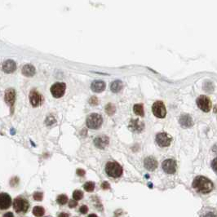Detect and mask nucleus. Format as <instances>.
Returning a JSON list of instances; mask_svg holds the SVG:
<instances>
[{
    "label": "nucleus",
    "mask_w": 217,
    "mask_h": 217,
    "mask_svg": "<svg viewBox=\"0 0 217 217\" xmlns=\"http://www.w3.org/2000/svg\"><path fill=\"white\" fill-rule=\"evenodd\" d=\"M193 188L199 193H208L213 189V183L206 177L199 176L193 180Z\"/></svg>",
    "instance_id": "obj_1"
},
{
    "label": "nucleus",
    "mask_w": 217,
    "mask_h": 217,
    "mask_svg": "<svg viewBox=\"0 0 217 217\" xmlns=\"http://www.w3.org/2000/svg\"><path fill=\"white\" fill-rule=\"evenodd\" d=\"M105 172L109 176L118 178L123 174V167L116 162H110L106 164Z\"/></svg>",
    "instance_id": "obj_2"
},
{
    "label": "nucleus",
    "mask_w": 217,
    "mask_h": 217,
    "mask_svg": "<svg viewBox=\"0 0 217 217\" xmlns=\"http://www.w3.org/2000/svg\"><path fill=\"white\" fill-rule=\"evenodd\" d=\"M103 118L98 113H91L87 118V126L91 129H98L100 127Z\"/></svg>",
    "instance_id": "obj_3"
},
{
    "label": "nucleus",
    "mask_w": 217,
    "mask_h": 217,
    "mask_svg": "<svg viewBox=\"0 0 217 217\" xmlns=\"http://www.w3.org/2000/svg\"><path fill=\"white\" fill-rule=\"evenodd\" d=\"M153 113L157 118H163L166 117V110L165 105L162 101H156L152 107Z\"/></svg>",
    "instance_id": "obj_4"
},
{
    "label": "nucleus",
    "mask_w": 217,
    "mask_h": 217,
    "mask_svg": "<svg viewBox=\"0 0 217 217\" xmlns=\"http://www.w3.org/2000/svg\"><path fill=\"white\" fill-rule=\"evenodd\" d=\"M197 105L198 107L203 112H209L212 109V101L206 96H200L197 99Z\"/></svg>",
    "instance_id": "obj_5"
},
{
    "label": "nucleus",
    "mask_w": 217,
    "mask_h": 217,
    "mask_svg": "<svg viewBox=\"0 0 217 217\" xmlns=\"http://www.w3.org/2000/svg\"><path fill=\"white\" fill-rule=\"evenodd\" d=\"M172 138L166 132L158 133L156 136V142L160 147H167L171 145Z\"/></svg>",
    "instance_id": "obj_6"
},
{
    "label": "nucleus",
    "mask_w": 217,
    "mask_h": 217,
    "mask_svg": "<svg viewBox=\"0 0 217 217\" xmlns=\"http://www.w3.org/2000/svg\"><path fill=\"white\" fill-rule=\"evenodd\" d=\"M66 85L64 83H56L51 87V92L55 98H61L65 92Z\"/></svg>",
    "instance_id": "obj_7"
},
{
    "label": "nucleus",
    "mask_w": 217,
    "mask_h": 217,
    "mask_svg": "<svg viewBox=\"0 0 217 217\" xmlns=\"http://www.w3.org/2000/svg\"><path fill=\"white\" fill-rule=\"evenodd\" d=\"M13 207L17 213L26 212L29 209V203L26 200L21 199V198H17L14 200Z\"/></svg>",
    "instance_id": "obj_8"
},
{
    "label": "nucleus",
    "mask_w": 217,
    "mask_h": 217,
    "mask_svg": "<svg viewBox=\"0 0 217 217\" xmlns=\"http://www.w3.org/2000/svg\"><path fill=\"white\" fill-rule=\"evenodd\" d=\"M176 163L174 159H166L165 161L163 162L162 167L163 169V171L167 174H174L176 172Z\"/></svg>",
    "instance_id": "obj_9"
},
{
    "label": "nucleus",
    "mask_w": 217,
    "mask_h": 217,
    "mask_svg": "<svg viewBox=\"0 0 217 217\" xmlns=\"http://www.w3.org/2000/svg\"><path fill=\"white\" fill-rule=\"evenodd\" d=\"M144 123L141 122L139 119H132L130 121V123H129V128L130 130L136 133H140L143 131L144 129Z\"/></svg>",
    "instance_id": "obj_10"
},
{
    "label": "nucleus",
    "mask_w": 217,
    "mask_h": 217,
    "mask_svg": "<svg viewBox=\"0 0 217 217\" xmlns=\"http://www.w3.org/2000/svg\"><path fill=\"white\" fill-rule=\"evenodd\" d=\"M30 104L34 107H38L42 104L43 102V98L40 96V94L37 92L36 91H32L30 94Z\"/></svg>",
    "instance_id": "obj_11"
},
{
    "label": "nucleus",
    "mask_w": 217,
    "mask_h": 217,
    "mask_svg": "<svg viewBox=\"0 0 217 217\" xmlns=\"http://www.w3.org/2000/svg\"><path fill=\"white\" fill-rule=\"evenodd\" d=\"M12 205V199L7 193H0V209H8Z\"/></svg>",
    "instance_id": "obj_12"
},
{
    "label": "nucleus",
    "mask_w": 217,
    "mask_h": 217,
    "mask_svg": "<svg viewBox=\"0 0 217 217\" xmlns=\"http://www.w3.org/2000/svg\"><path fill=\"white\" fill-rule=\"evenodd\" d=\"M94 144L99 149H105L109 145V138L106 136H100L95 138L94 140Z\"/></svg>",
    "instance_id": "obj_13"
},
{
    "label": "nucleus",
    "mask_w": 217,
    "mask_h": 217,
    "mask_svg": "<svg viewBox=\"0 0 217 217\" xmlns=\"http://www.w3.org/2000/svg\"><path fill=\"white\" fill-rule=\"evenodd\" d=\"M144 165H145V167L147 169L148 171L152 172V171H154L157 168L158 162L153 157H148V158H145V161H144Z\"/></svg>",
    "instance_id": "obj_14"
},
{
    "label": "nucleus",
    "mask_w": 217,
    "mask_h": 217,
    "mask_svg": "<svg viewBox=\"0 0 217 217\" xmlns=\"http://www.w3.org/2000/svg\"><path fill=\"white\" fill-rule=\"evenodd\" d=\"M2 68H3V72L7 73V74H11V73H13L16 70V64L13 61L8 60V61L3 62Z\"/></svg>",
    "instance_id": "obj_15"
},
{
    "label": "nucleus",
    "mask_w": 217,
    "mask_h": 217,
    "mask_svg": "<svg viewBox=\"0 0 217 217\" xmlns=\"http://www.w3.org/2000/svg\"><path fill=\"white\" fill-rule=\"evenodd\" d=\"M16 100V91L13 89H8L5 92V101L10 106H12Z\"/></svg>",
    "instance_id": "obj_16"
},
{
    "label": "nucleus",
    "mask_w": 217,
    "mask_h": 217,
    "mask_svg": "<svg viewBox=\"0 0 217 217\" xmlns=\"http://www.w3.org/2000/svg\"><path fill=\"white\" fill-rule=\"evenodd\" d=\"M179 122H180V125L183 127H185V128L190 127L193 125V119L189 114H183V115L180 116Z\"/></svg>",
    "instance_id": "obj_17"
},
{
    "label": "nucleus",
    "mask_w": 217,
    "mask_h": 217,
    "mask_svg": "<svg viewBox=\"0 0 217 217\" xmlns=\"http://www.w3.org/2000/svg\"><path fill=\"white\" fill-rule=\"evenodd\" d=\"M91 90L94 92H101L105 89V83L103 81H94L91 85Z\"/></svg>",
    "instance_id": "obj_18"
},
{
    "label": "nucleus",
    "mask_w": 217,
    "mask_h": 217,
    "mask_svg": "<svg viewBox=\"0 0 217 217\" xmlns=\"http://www.w3.org/2000/svg\"><path fill=\"white\" fill-rule=\"evenodd\" d=\"M22 74L26 77H32L35 74V68L31 64H25L22 68Z\"/></svg>",
    "instance_id": "obj_19"
},
{
    "label": "nucleus",
    "mask_w": 217,
    "mask_h": 217,
    "mask_svg": "<svg viewBox=\"0 0 217 217\" xmlns=\"http://www.w3.org/2000/svg\"><path fill=\"white\" fill-rule=\"evenodd\" d=\"M122 88H123V83H122L120 80L114 81V82L111 83V85H110L111 91H112L113 92H114V93L119 92V91L122 90Z\"/></svg>",
    "instance_id": "obj_20"
},
{
    "label": "nucleus",
    "mask_w": 217,
    "mask_h": 217,
    "mask_svg": "<svg viewBox=\"0 0 217 217\" xmlns=\"http://www.w3.org/2000/svg\"><path fill=\"white\" fill-rule=\"evenodd\" d=\"M133 111L134 113L136 114V115H139V116H141L143 117L144 116V107H143V105L142 104H136V105H134V107H133Z\"/></svg>",
    "instance_id": "obj_21"
},
{
    "label": "nucleus",
    "mask_w": 217,
    "mask_h": 217,
    "mask_svg": "<svg viewBox=\"0 0 217 217\" xmlns=\"http://www.w3.org/2000/svg\"><path fill=\"white\" fill-rule=\"evenodd\" d=\"M33 213L36 216H43L45 213V210L42 206H35L33 209Z\"/></svg>",
    "instance_id": "obj_22"
},
{
    "label": "nucleus",
    "mask_w": 217,
    "mask_h": 217,
    "mask_svg": "<svg viewBox=\"0 0 217 217\" xmlns=\"http://www.w3.org/2000/svg\"><path fill=\"white\" fill-rule=\"evenodd\" d=\"M83 188H84V189L87 192H92L94 190V189H95V183L91 182V181H88V182L84 184Z\"/></svg>",
    "instance_id": "obj_23"
},
{
    "label": "nucleus",
    "mask_w": 217,
    "mask_h": 217,
    "mask_svg": "<svg viewBox=\"0 0 217 217\" xmlns=\"http://www.w3.org/2000/svg\"><path fill=\"white\" fill-rule=\"evenodd\" d=\"M115 106L113 105V104H108L105 106V111L109 115H113L114 113H115Z\"/></svg>",
    "instance_id": "obj_24"
},
{
    "label": "nucleus",
    "mask_w": 217,
    "mask_h": 217,
    "mask_svg": "<svg viewBox=\"0 0 217 217\" xmlns=\"http://www.w3.org/2000/svg\"><path fill=\"white\" fill-rule=\"evenodd\" d=\"M56 201H57L58 204H60V205H64L68 202V197L66 195H64V194H61V195L58 196Z\"/></svg>",
    "instance_id": "obj_25"
},
{
    "label": "nucleus",
    "mask_w": 217,
    "mask_h": 217,
    "mask_svg": "<svg viewBox=\"0 0 217 217\" xmlns=\"http://www.w3.org/2000/svg\"><path fill=\"white\" fill-rule=\"evenodd\" d=\"M83 193L81 190H75L74 192V194H73V199H75V200H81L83 199Z\"/></svg>",
    "instance_id": "obj_26"
},
{
    "label": "nucleus",
    "mask_w": 217,
    "mask_h": 217,
    "mask_svg": "<svg viewBox=\"0 0 217 217\" xmlns=\"http://www.w3.org/2000/svg\"><path fill=\"white\" fill-rule=\"evenodd\" d=\"M34 199L36 201H42L43 199V193L41 192H36L34 194Z\"/></svg>",
    "instance_id": "obj_27"
},
{
    "label": "nucleus",
    "mask_w": 217,
    "mask_h": 217,
    "mask_svg": "<svg viewBox=\"0 0 217 217\" xmlns=\"http://www.w3.org/2000/svg\"><path fill=\"white\" fill-rule=\"evenodd\" d=\"M90 104L91 105H98V103H99V101H98V99H97V97H92L90 99Z\"/></svg>",
    "instance_id": "obj_28"
},
{
    "label": "nucleus",
    "mask_w": 217,
    "mask_h": 217,
    "mask_svg": "<svg viewBox=\"0 0 217 217\" xmlns=\"http://www.w3.org/2000/svg\"><path fill=\"white\" fill-rule=\"evenodd\" d=\"M77 205H78V202H77V200H75V199L71 200L69 202V206H70V208H74V207L77 206Z\"/></svg>",
    "instance_id": "obj_29"
},
{
    "label": "nucleus",
    "mask_w": 217,
    "mask_h": 217,
    "mask_svg": "<svg viewBox=\"0 0 217 217\" xmlns=\"http://www.w3.org/2000/svg\"><path fill=\"white\" fill-rule=\"evenodd\" d=\"M212 169L214 170V172H215L217 173V158H215L214 160L212 161Z\"/></svg>",
    "instance_id": "obj_30"
},
{
    "label": "nucleus",
    "mask_w": 217,
    "mask_h": 217,
    "mask_svg": "<svg viewBox=\"0 0 217 217\" xmlns=\"http://www.w3.org/2000/svg\"><path fill=\"white\" fill-rule=\"evenodd\" d=\"M79 211H80V212L82 214H86L87 212H88V207L87 206H85V205H83V206H81Z\"/></svg>",
    "instance_id": "obj_31"
},
{
    "label": "nucleus",
    "mask_w": 217,
    "mask_h": 217,
    "mask_svg": "<svg viewBox=\"0 0 217 217\" xmlns=\"http://www.w3.org/2000/svg\"><path fill=\"white\" fill-rule=\"evenodd\" d=\"M101 187L103 189H109L110 188V184H109L108 182H104V183H102Z\"/></svg>",
    "instance_id": "obj_32"
},
{
    "label": "nucleus",
    "mask_w": 217,
    "mask_h": 217,
    "mask_svg": "<svg viewBox=\"0 0 217 217\" xmlns=\"http://www.w3.org/2000/svg\"><path fill=\"white\" fill-rule=\"evenodd\" d=\"M85 171L84 170H83V169H78L77 170V174L79 176H83L84 175H85Z\"/></svg>",
    "instance_id": "obj_33"
},
{
    "label": "nucleus",
    "mask_w": 217,
    "mask_h": 217,
    "mask_svg": "<svg viewBox=\"0 0 217 217\" xmlns=\"http://www.w3.org/2000/svg\"><path fill=\"white\" fill-rule=\"evenodd\" d=\"M3 216H4V217H7V216H12H12H13V214H12V213H11V212H9V213H6V214L4 215Z\"/></svg>",
    "instance_id": "obj_34"
},
{
    "label": "nucleus",
    "mask_w": 217,
    "mask_h": 217,
    "mask_svg": "<svg viewBox=\"0 0 217 217\" xmlns=\"http://www.w3.org/2000/svg\"><path fill=\"white\" fill-rule=\"evenodd\" d=\"M60 216H69V215L68 214H61L60 215Z\"/></svg>",
    "instance_id": "obj_35"
},
{
    "label": "nucleus",
    "mask_w": 217,
    "mask_h": 217,
    "mask_svg": "<svg viewBox=\"0 0 217 217\" xmlns=\"http://www.w3.org/2000/svg\"><path fill=\"white\" fill-rule=\"evenodd\" d=\"M89 216H97V215H90Z\"/></svg>",
    "instance_id": "obj_36"
}]
</instances>
